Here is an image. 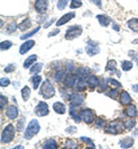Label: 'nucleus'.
I'll list each match as a JSON object with an SVG mask.
<instances>
[{
  "mask_svg": "<svg viewBox=\"0 0 138 149\" xmlns=\"http://www.w3.org/2000/svg\"><path fill=\"white\" fill-rule=\"evenodd\" d=\"M15 127H16V126H14L13 124H7V125L4 127V130L1 132V138H0L1 143L7 145V143H11V142L14 140L15 133H16Z\"/></svg>",
  "mask_w": 138,
  "mask_h": 149,
  "instance_id": "obj_1",
  "label": "nucleus"
},
{
  "mask_svg": "<svg viewBox=\"0 0 138 149\" xmlns=\"http://www.w3.org/2000/svg\"><path fill=\"white\" fill-rule=\"evenodd\" d=\"M71 127H73V126H70L69 129H67L66 132H67V133H74V132H76V129H71Z\"/></svg>",
  "mask_w": 138,
  "mask_h": 149,
  "instance_id": "obj_56",
  "label": "nucleus"
},
{
  "mask_svg": "<svg viewBox=\"0 0 138 149\" xmlns=\"http://www.w3.org/2000/svg\"><path fill=\"white\" fill-rule=\"evenodd\" d=\"M52 69H55V71H57V70H60V69H61V63H60V62H54V63L52 64Z\"/></svg>",
  "mask_w": 138,
  "mask_h": 149,
  "instance_id": "obj_51",
  "label": "nucleus"
},
{
  "mask_svg": "<svg viewBox=\"0 0 138 149\" xmlns=\"http://www.w3.org/2000/svg\"><path fill=\"white\" fill-rule=\"evenodd\" d=\"M41 76L40 74H32V77L30 78V83H31V85H32V88L34 90H37L38 87H39V85L41 84Z\"/></svg>",
  "mask_w": 138,
  "mask_h": 149,
  "instance_id": "obj_20",
  "label": "nucleus"
},
{
  "mask_svg": "<svg viewBox=\"0 0 138 149\" xmlns=\"http://www.w3.org/2000/svg\"><path fill=\"white\" fill-rule=\"evenodd\" d=\"M48 5H50V1L48 0H36L35 1V10L39 14H45L47 10H48Z\"/></svg>",
  "mask_w": 138,
  "mask_h": 149,
  "instance_id": "obj_11",
  "label": "nucleus"
},
{
  "mask_svg": "<svg viewBox=\"0 0 138 149\" xmlns=\"http://www.w3.org/2000/svg\"><path fill=\"white\" fill-rule=\"evenodd\" d=\"M86 84L90 91H93L95 88H97L99 85V78L96 74H90L86 79Z\"/></svg>",
  "mask_w": 138,
  "mask_h": 149,
  "instance_id": "obj_12",
  "label": "nucleus"
},
{
  "mask_svg": "<svg viewBox=\"0 0 138 149\" xmlns=\"http://www.w3.org/2000/svg\"><path fill=\"white\" fill-rule=\"evenodd\" d=\"M6 117L8 119H16L19 117V109L16 106H9L7 109H6Z\"/></svg>",
  "mask_w": 138,
  "mask_h": 149,
  "instance_id": "obj_14",
  "label": "nucleus"
},
{
  "mask_svg": "<svg viewBox=\"0 0 138 149\" xmlns=\"http://www.w3.org/2000/svg\"><path fill=\"white\" fill-rule=\"evenodd\" d=\"M131 88H132V92H135V93H138V84H134Z\"/></svg>",
  "mask_w": 138,
  "mask_h": 149,
  "instance_id": "obj_55",
  "label": "nucleus"
},
{
  "mask_svg": "<svg viewBox=\"0 0 138 149\" xmlns=\"http://www.w3.org/2000/svg\"><path fill=\"white\" fill-rule=\"evenodd\" d=\"M135 143V140L132 136H125L124 139L120 140V147L121 148H131Z\"/></svg>",
  "mask_w": 138,
  "mask_h": 149,
  "instance_id": "obj_18",
  "label": "nucleus"
},
{
  "mask_svg": "<svg viewBox=\"0 0 138 149\" xmlns=\"http://www.w3.org/2000/svg\"><path fill=\"white\" fill-rule=\"evenodd\" d=\"M81 118H82V122H84L85 124L88 125H91L93 122H96V112L93 111L92 109H83L81 110Z\"/></svg>",
  "mask_w": 138,
  "mask_h": 149,
  "instance_id": "obj_7",
  "label": "nucleus"
},
{
  "mask_svg": "<svg viewBox=\"0 0 138 149\" xmlns=\"http://www.w3.org/2000/svg\"><path fill=\"white\" fill-rule=\"evenodd\" d=\"M64 77H66V72L63 71V70H57L55 72H54V76H53V78H54V80L57 81V83H62L63 81V79H64Z\"/></svg>",
  "mask_w": 138,
  "mask_h": 149,
  "instance_id": "obj_32",
  "label": "nucleus"
},
{
  "mask_svg": "<svg viewBox=\"0 0 138 149\" xmlns=\"http://www.w3.org/2000/svg\"><path fill=\"white\" fill-rule=\"evenodd\" d=\"M107 80H108V84H111L112 86H114V87H116V88H120L122 85H121V83L116 80V79H114V78H107Z\"/></svg>",
  "mask_w": 138,
  "mask_h": 149,
  "instance_id": "obj_47",
  "label": "nucleus"
},
{
  "mask_svg": "<svg viewBox=\"0 0 138 149\" xmlns=\"http://www.w3.org/2000/svg\"><path fill=\"white\" fill-rule=\"evenodd\" d=\"M16 29H19V25H18L14 21H12V22H9V23L7 24V26H6V32H7V33H14V32L16 31Z\"/></svg>",
  "mask_w": 138,
  "mask_h": 149,
  "instance_id": "obj_34",
  "label": "nucleus"
},
{
  "mask_svg": "<svg viewBox=\"0 0 138 149\" xmlns=\"http://www.w3.org/2000/svg\"><path fill=\"white\" fill-rule=\"evenodd\" d=\"M132 136H134V138H135V136H138V127L135 131H134V133H132Z\"/></svg>",
  "mask_w": 138,
  "mask_h": 149,
  "instance_id": "obj_58",
  "label": "nucleus"
},
{
  "mask_svg": "<svg viewBox=\"0 0 138 149\" xmlns=\"http://www.w3.org/2000/svg\"><path fill=\"white\" fill-rule=\"evenodd\" d=\"M35 113L38 116V117H45L50 113V107L46 102L44 101H40L38 102V104L35 107Z\"/></svg>",
  "mask_w": 138,
  "mask_h": 149,
  "instance_id": "obj_8",
  "label": "nucleus"
},
{
  "mask_svg": "<svg viewBox=\"0 0 138 149\" xmlns=\"http://www.w3.org/2000/svg\"><path fill=\"white\" fill-rule=\"evenodd\" d=\"M9 84H11V81H9L8 78H4V77H2V78L0 79V86H1V87H7Z\"/></svg>",
  "mask_w": 138,
  "mask_h": 149,
  "instance_id": "obj_50",
  "label": "nucleus"
},
{
  "mask_svg": "<svg viewBox=\"0 0 138 149\" xmlns=\"http://www.w3.org/2000/svg\"><path fill=\"white\" fill-rule=\"evenodd\" d=\"M76 81H77V74H73V72H68V74H66L62 84H63L64 87H67L69 90V88H74L75 87Z\"/></svg>",
  "mask_w": 138,
  "mask_h": 149,
  "instance_id": "obj_9",
  "label": "nucleus"
},
{
  "mask_svg": "<svg viewBox=\"0 0 138 149\" xmlns=\"http://www.w3.org/2000/svg\"><path fill=\"white\" fill-rule=\"evenodd\" d=\"M86 86H88L86 79L77 77V81H76V85H75V90H76L77 92H82V91H84V90L86 88Z\"/></svg>",
  "mask_w": 138,
  "mask_h": 149,
  "instance_id": "obj_23",
  "label": "nucleus"
},
{
  "mask_svg": "<svg viewBox=\"0 0 138 149\" xmlns=\"http://www.w3.org/2000/svg\"><path fill=\"white\" fill-rule=\"evenodd\" d=\"M124 130V124L118 122V120H113V122H109L106 126H105V132L108 133V134H118L121 133L122 131Z\"/></svg>",
  "mask_w": 138,
  "mask_h": 149,
  "instance_id": "obj_5",
  "label": "nucleus"
},
{
  "mask_svg": "<svg viewBox=\"0 0 138 149\" xmlns=\"http://www.w3.org/2000/svg\"><path fill=\"white\" fill-rule=\"evenodd\" d=\"M76 16V14L74 13V12H71V13H67V14H64L63 16H61L58 21H57V26H62L63 24H66V23H68L69 21H71V19H74Z\"/></svg>",
  "mask_w": 138,
  "mask_h": 149,
  "instance_id": "obj_15",
  "label": "nucleus"
},
{
  "mask_svg": "<svg viewBox=\"0 0 138 149\" xmlns=\"http://www.w3.org/2000/svg\"><path fill=\"white\" fill-rule=\"evenodd\" d=\"M108 80L107 79H105V78H102V79H100L99 80V85H98V92L100 93H102V92H105L106 90H107V87H108V83H107Z\"/></svg>",
  "mask_w": 138,
  "mask_h": 149,
  "instance_id": "obj_33",
  "label": "nucleus"
},
{
  "mask_svg": "<svg viewBox=\"0 0 138 149\" xmlns=\"http://www.w3.org/2000/svg\"><path fill=\"white\" fill-rule=\"evenodd\" d=\"M116 67H118V62L115 60H109L105 67L106 71H109V72H114L116 71Z\"/></svg>",
  "mask_w": 138,
  "mask_h": 149,
  "instance_id": "obj_28",
  "label": "nucleus"
},
{
  "mask_svg": "<svg viewBox=\"0 0 138 149\" xmlns=\"http://www.w3.org/2000/svg\"><path fill=\"white\" fill-rule=\"evenodd\" d=\"M37 61V55H30L29 57H27L23 62V68L25 69H30L31 65H34Z\"/></svg>",
  "mask_w": 138,
  "mask_h": 149,
  "instance_id": "obj_24",
  "label": "nucleus"
},
{
  "mask_svg": "<svg viewBox=\"0 0 138 149\" xmlns=\"http://www.w3.org/2000/svg\"><path fill=\"white\" fill-rule=\"evenodd\" d=\"M81 139V141H83V142H85V143H88L91 148H95L96 146H95V143H93V141L91 140V139H89V138H85V136H81L79 138Z\"/></svg>",
  "mask_w": 138,
  "mask_h": 149,
  "instance_id": "obj_49",
  "label": "nucleus"
},
{
  "mask_svg": "<svg viewBox=\"0 0 138 149\" xmlns=\"http://www.w3.org/2000/svg\"><path fill=\"white\" fill-rule=\"evenodd\" d=\"M15 69H16V65L14 63H11V64H8V65H6L4 68V71L7 72V74H11V72H14Z\"/></svg>",
  "mask_w": 138,
  "mask_h": 149,
  "instance_id": "obj_48",
  "label": "nucleus"
},
{
  "mask_svg": "<svg viewBox=\"0 0 138 149\" xmlns=\"http://www.w3.org/2000/svg\"><path fill=\"white\" fill-rule=\"evenodd\" d=\"M113 30H115V31H118V30H120V28H118V25L116 23H113Z\"/></svg>",
  "mask_w": 138,
  "mask_h": 149,
  "instance_id": "obj_57",
  "label": "nucleus"
},
{
  "mask_svg": "<svg viewBox=\"0 0 138 149\" xmlns=\"http://www.w3.org/2000/svg\"><path fill=\"white\" fill-rule=\"evenodd\" d=\"M85 52L89 56H95L100 53V48H99V45L97 41H93V40H89L88 41V45L85 47Z\"/></svg>",
  "mask_w": 138,
  "mask_h": 149,
  "instance_id": "obj_10",
  "label": "nucleus"
},
{
  "mask_svg": "<svg viewBox=\"0 0 138 149\" xmlns=\"http://www.w3.org/2000/svg\"><path fill=\"white\" fill-rule=\"evenodd\" d=\"M69 7H70L71 9H76V8L82 7V0H70Z\"/></svg>",
  "mask_w": 138,
  "mask_h": 149,
  "instance_id": "obj_44",
  "label": "nucleus"
},
{
  "mask_svg": "<svg viewBox=\"0 0 138 149\" xmlns=\"http://www.w3.org/2000/svg\"><path fill=\"white\" fill-rule=\"evenodd\" d=\"M30 94H31V91H30V87L29 86H24L21 90V95H22L23 101H28L29 97H30Z\"/></svg>",
  "mask_w": 138,
  "mask_h": 149,
  "instance_id": "obj_35",
  "label": "nucleus"
},
{
  "mask_svg": "<svg viewBox=\"0 0 138 149\" xmlns=\"http://www.w3.org/2000/svg\"><path fill=\"white\" fill-rule=\"evenodd\" d=\"M39 131H40L39 122H38L37 119H32V120L29 122L28 126L25 127V131H24L23 136H24L25 140H30V139H32L35 135H37Z\"/></svg>",
  "mask_w": 138,
  "mask_h": 149,
  "instance_id": "obj_2",
  "label": "nucleus"
},
{
  "mask_svg": "<svg viewBox=\"0 0 138 149\" xmlns=\"http://www.w3.org/2000/svg\"><path fill=\"white\" fill-rule=\"evenodd\" d=\"M35 44H36V41H35L34 39H30V40L24 41V42H23V45H21V47H20V54L21 55H23V54H25L27 52H29V51L35 46Z\"/></svg>",
  "mask_w": 138,
  "mask_h": 149,
  "instance_id": "obj_16",
  "label": "nucleus"
},
{
  "mask_svg": "<svg viewBox=\"0 0 138 149\" xmlns=\"http://www.w3.org/2000/svg\"><path fill=\"white\" fill-rule=\"evenodd\" d=\"M54 21H55V19H50V21H48V22H47V23H46V24L44 25V28H45V29H47V28H48L50 25H52V23H53Z\"/></svg>",
  "mask_w": 138,
  "mask_h": 149,
  "instance_id": "obj_54",
  "label": "nucleus"
},
{
  "mask_svg": "<svg viewBox=\"0 0 138 149\" xmlns=\"http://www.w3.org/2000/svg\"><path fill=\"white\" fill-rule=\"evenodd\" d=\"M64 70H66L67 72H74V71L77 70V68H76V65H75L74 62H71V61H67L66 64H64Z\"/></svg>",
  "mask_w": 138,
  "mask_h": 149,
  "instance_id": "obj_36",
  "label": "nucleus"
},
{
  "mask_svg": "<svg viewBox=\"0 0 138 149\" xmlns=\"http://www.w3.org/2000/svg\"><path fill=\"white\" fill-rule=\"evenodd\" d=\"M91 2H93L96 6H98L99 8H101L102 7V3H101V0H90Z\"/></svg>",
  "mask_w": 138,
  "mask_h": 149,
  "instance_id": "obj_53",
  "label": "nucleus"
},
{
  "mask_svg": "<svg viewBox=\"0 0 138 149\" xmlns=\"http://www.w3.org/2000/svg\"><path fill=\"white\" fill-rule=\"evenodd\" d=\"M105 94L107 95V96H109L111 99H113V100H115L116 97L118 96V88L115 87V88H111V90H108L107 92H105Z\"/></svg>",
  "mask_w": 138,
  "mask_h": 149,
  "instance_id": "obj_40",
  "label": "nucleus"
},
{
  "mask_svg": "<svg viewBox=\"0 0 138 149\" xmlns=\"http://www.w3.org/2000/svg\"><path fill=\"white\" fill-rule=\"evenodd\" d=\"M59 33H60V29H55V30H53V31H51L48 33V37H54V36H57Z\"/></svg>",
  "mask_w": 138,
  "mask_h": 149,
  "instance_id": "obj_52",
  "label": "nucleus"
},
{
  "mask_svg": "<svg viewBox=\"0 0 138 149\" xmlns=\"http://www.w3.org/2000/svg\"><path fill=\"white\" fill-rule=\"evenodd\" d=\"M13 46V42L11 40H5V41H1L0 42V49L4 52V51H8L11 47Z\"/></svg>",
  "mask_w": 138,
  "mask_h": 149,
  "instance_id": "obj_39",
  "label": "nucleus"
},
{
  "mask_svg": "<svg viewBox=\"0 0 138 149\" xmlns=\"http://www.w3.org/2000/svg\"><path fill=\"white\" fill-rule=\"evenodd\" d=\"M123 124H124V127H125V130L130 131V130H132V129H134V126L136 125V120H135L134 118L129 117V118H127V119L123 122Z\"/></svg>",
  "mask_w": 138,
  "mask_h": 149,
  "instance_id": "obj_31",
  "label": "nucleus"
},
{
  "mask_svg": "<svg viewBox=\"0 0 138 149\" xmlns=\"http://www.w3.org/2000/svg\"><path fill=\"white\" fill-rule=\"evenodd\" d=\"M40 26H36L34 30H31V31H29V32H27V33H24V35H22L20 37L21 40H25V39H29L30 37H32L35 33H37L38 31H39Z\"/></svg>",
  "mask_w": 138,
  "mask_h": 149,
  "instance_id": "obj_37",
  "label": "nucleus"
},
{
  "mask_svg": "<svg viewBox=\"0 0 138 149\" xmlns=\"http://www.w3.org/2000/svg\"><path fill=\"white\" fill-rule=\"evenodd\" d=\"M68 2H69V0H58V2H57V8H58L59 10L64 9V8L67 7Z\"/></svg>",
  "mask_w": 138,
  "mask_h": 149,
  "instance_id": "obj_43",
  "label": "nucleus"
},
{
  "mask_svg": "<svg viewBox=\"0 0 138 149\" xmlns=\"http://www.w3.org/2000/svg\"><path fill=\"white\" fill-rule=\"evenodd\" d=\"M69 115H70V117H71L76 123H81V122H82L81 111L78 110V107L70 106V107H69Z\"/></svg>",
  "mask_w": 138,
  "mask_h": 149,
  "instance_id": "obj_17",
  "label": "nucleus"
},
{
  "mask_svg": "<svg viewBox=\"0 0 138 149\" xmlns=\"http://www.w3.org/2000/svg\"><path fill=\"white\" fill-rule=\"evenodd\" d=\"M76 74L79 78H84V79H88V77L90 76V69L86 68V67H79L76 70Z\"/></svg>",
  "mask_w": 138,
  "mask_h": 149,
  "instance_id": "obj_21",
  "label": "nucleus"
},
{
  "mask_svg": "<svg viewBox=\"0 0 138 149\" xmlns=\"http://www.w3.org/2000/svg\"><path fill=\"white\" fill-rule=\"evenodd\" d=\"M77 146H78L77 142L71 140V139H68L64 143V148H77Z\"/></svg>",
  "mask_w": 138,
  "mask_h": 149,
  "instance_id": "obj_42",
  "label": "nucleus"
},
{
  "mask_svg": "<svg viewBox=\"0 0 138 149\" xmlns=\"http://www.w3.org/2000/svg\"><path fill=\"white\" fill-rule=\"evenodd\" d=\"M53 110L58 115H64L67 111V108L62 102H54L53 103Z\"/></svg>",
  "mask_w": 138,
  "mask_h": 149,
  "instance_id": "obj_22",
  "label": "nucleus"
},
{
  "mask_svg": "<svg viewBox=\"0 0 138 149\" xmlns=\"http://www.w3.org/2000/svg\"><path fill=\"white\" fill-rule=\"evenodd\" d=\"M127 25L129 26L130 30L135 31V32H138V19H130L128 22H127Z\"/></svg>",
  "mask_w": 138,
  "mask_h": 149,
  "instance_id": "obj_30",
  "label": "nucleus"
},
{
  "mask_svg": "<svg viewBox=\"0 0 138 149\" xmlns=\"http://www.w3.org/2000/svg\"><path fill=\"white\" fill-rule=\"evenodd\" d=\"M24 125H25V118L22 117V118L19 119V122H18V124H16V130L22 132L23 129H24Z\"/></svg>",
  "mask_w": 138,
  "mask_h": 149,
  "instance_id": "obj_46",
  "label": "nucleus"
},
{
  "mask_svg": "<svg viewBox=\"0 0 138 149\" xmlns=\"http://www.w3.org/2000/svg\"><path fill=\"white\" fill-rule=\"evenodd\" d=\"M97 19L99 21V23H100L101 26H108L109 23L112 22L111 17L107 16V15H97Z\"/></svg>",
  "mask_w": 138,
  "mask_h": 149,
  "instance_id": "obj_26",
  "label": "nucleus"
},
{
  "mask_svg": "<svg viewBox=\"0 0 138 149\" xmlns=\"http://www.w3.org/2000/svg\"><path fill=\"white\" fill-rule=\"evenodd\" d=\"M7 103H8V99H7V96H5V95H0V109L1 110H4L5 109V107L7 106Z\"/></svg>",
  "mask_w": 138,
  "mask_h": 149,
  "instance_id": "obj_45",
  "label": "nucleus"
},
{
  "mask_svg": "<svg viewBox=\"0 0 138 149\" xmlns=\"http://www.w3.org/2000/svg\"><path fill=\"white\" fill-rule=\"evenodd\" d=\"M132 67H134V63L131 61H122V63H121V68L123 71H130L132 69Z\"/></svg>",
  "mask_w": 138,
  "mask_h": 149,
  "instance_id": "obj_38",
  "label": "nucleus"
},
{
  "mask_svg": "<svg viewBox=\"0 0 138 149\" xmlns=\"http://www.w3.org/2000/svg\"><path fill=\"white\" fill-rule=\"evenodd\" d=\"M43 67H44V64L43 63H40V62H36L34 65H31L30 67V74H39L40 71H41V69H43Z\"/></svg>",
  "mask_w": 138,
  "mask_h": 149,
  "instance_id": "obj_27",
  "label": "nucleus"
},
{
  "mask_svg": "<svg viewBox=\"0 0 138 149\" xmlns=\"http://www.w3.org/2000/svg\"><path fill=\"white\" fill-rule=\"evenodd\" d=\"M70 106H75V107H81L84 103V99L85 95L79 92H74V93H68V95L64 97Z\"/></svg>",
  "mask_w": 138,
  "mask_h": 149,
  "instance_id": "obj_4",
  "label": "nucleus"
},
{
  "mask_svg": "<svg viewBox=\"0 0 138 149\" xmlns=\"http://www.w3.org/2000/svg\"><path fill=\"white\" fill-rule=\"evenodd\" d=\"M137 108H136V106H134V104H129V106H127V109H125V115L128 116V117H131V118H135L136 116H137Z\"/></svg>",
  "mask_w": 138,
  "mask_h": 149,
  "instance_id": "obj_25",
  "label": "nucleus"
},
{
  "mask_svg": "<svg viewBox=\"0 0 138 149\" xmlns=\"http://www.w3.org/2000/svg\"><path fill=\"white\" fill-rule=\"evenodd\" d=\"M83 32V28L81 25H71L67 29L64 39L66 40H74L76 38H78Z\"/></svg>",
  "mask_w": 138,
  "mask_h": 149,
  "instance_id": "obj_6",
  "label": "nucleus"
},
{
  "mask_svg": "<svg viewBox=\"0 0 138 149\" xmlns=\"http://www.w3.org/2000/svg\"><path fill=\"white\" fill-rule=\"evenodd\" d=\"M95 126L97 129H102L106 126V120L104 118H96V123H95Z\"/></svg>",
  "mask_w": 138,
  "mask_h": 149,
  "instance_id": "obj_41",
  "label": "nucleus"
},
{
  "mask_svg": "<svg viewBox=\"0 0 138 149\" xmlns=\"http://www.w3.org/2000/svg\"><path fill=\"white\" fill-rule=\"evenodd\" d=\"M39 94L44 99H51L55 95V87L53 86V84L50 80H44L41 83Z\"/></svg>",
  "mask_w": 138,
  "mask_h": 149,
  "instance_id": "obj_3",
  "label": "nucleus"
},
{
  "mask_svg": "<svg viewBox=\"0 0 138 149\" xmlns=\"http://www.w3.org/2000/svg\"><path fill=\"white\" fill-rule=\"evenodd\" d=\"M31 26H32V25H31V19H30V17H27V19H24L20 25H19V29H20L21 31H27V30L30 29Z\"/></svg>",
  "mask_w": 138,
  "mask_h": 149,
  "instance_id": "obj_29",
  "label": "nucleus"
},
{
  "mask_svg": "<svg viewBox=\"0 0 138 149\" xmlns=\"http://www.w3.org/2000/svg\"><path fill=\"white\" fill-rule=\"evenodd\" d=\"M118 100H120V103H121L122 106H129V104H131V102H132V99H131L130 94L128 93L127 91H122V92L120 93Z\"/></svg>",
  "mask_w": 138,
  "mask_h": 149,
  "instance_id": "obj_13",
  "label": "nucleus"
},
{
  "mask_svg": "<svg viewBox=\"0 0 138 149\" xmlns=\"http://www.w3.org/2000/svg\"><path fill=\"white\" fill-rule=\"evenodd\" d=\"M41 148L43 149H57V148H59V145H58V142H57L54 139H47V140L43 143Z\"/></svg>",
  "mask_w": 138,
  "mask_h": 149,
  "instance_id": "obj_19",
  "label": "nucleus"
}]
</instances>
